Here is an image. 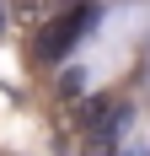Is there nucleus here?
<instances>
[{"mask_svg":"<svg viewBox=\"0 0 150 156\" xmlns=\"http://www.w3.org/2000/svg\"><path fill=\"white\" fill-rule=\"evenodd\" d=\"M59 92H64V97H75V92H80V76H75V70H70V76H59Z\"/></svg>","mask_w":150,"mask_h":156,"instance_id":"obj_3","label":"nucleus"},{"mask_svg":"<svg viewBox=\"0 0 150 156\" xmlns=\"http://www.w3.org/2000/svg\"><path fill=\"white\" fill-rule=\"evenodd\" d=\"M91 22H97V5H91V0L70 5V11H59V16H54L43 32H38V38H32V54H38L43 65H59L64 54H70V48H75V43L91 32Z\"/></svg>","mask_w":150,"mask_h":156,"instance_id":"obj_1","label":"nucleus"},{"mask_svg":"<svg viewBox=\"0 0 150 156\" xmlns=\"http://www.w3.org/2000/svg\"><path fill=\"white\" fill-rule=\"evenodd\" d=\"M129 124H134V113L123 108V102H102L86 119V156H113L118 140L129 135Z\"/></svg>","mask_w":150,"mask_h":156,"instance_id":"obj_2","label":"nucleus"}]
</instances>
